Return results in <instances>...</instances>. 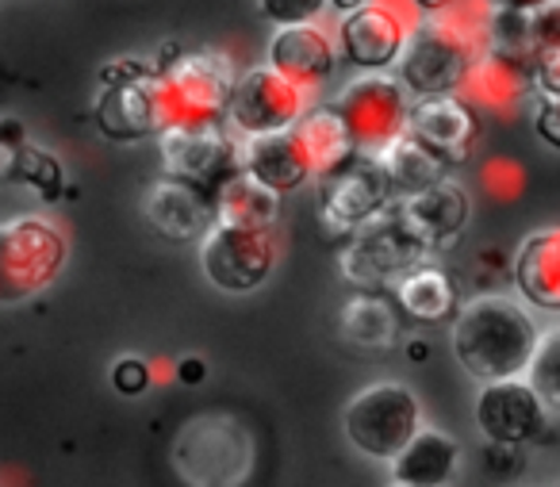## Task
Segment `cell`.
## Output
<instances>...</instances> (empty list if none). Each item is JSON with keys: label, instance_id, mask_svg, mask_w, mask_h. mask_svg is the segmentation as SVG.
<instances>
[{"label": "cell", "instance_id": "ffe728a7", "mask_svg": "<svg viewBox=\"0 0 560 487\" xmlns=\"http://www.w3.org/2000/svg\"><path fill=\"white\" fill-rule=\"evenodd\" d=\"M246 173L277 196H289L304 188L307 181H315V165L307 158L304 142H300L296 127L261 135V139H246Z\"/></svg>", "mask_w": 560, "mask_h": 487}, {"label": "cell", "instance_id": "44dd1931", "mask_svg": "<svg viewBox=\"0 0 560 487\" xmlns=\"http://www.w3.org/2000/svg\"><path fill=\"white\" fill-rule=\"evenodd\" d=\"M399 211H404L407 223L419 231V239L427 242L430 250H438V246H445V242H453L468 227L472 200H468V193L457 181H442V185L427 188V193H415V196H407V200H399Z\"/></svg>", "mask_w": 560, "mask_h": 487}, {"label": "cell", "instance_id": "603a6c76", "mask_svg": "<svg viewBox=\"0 0 560 487\" xmlns=\"http://www.w3.org/2000/svg\"><path fill=\"white\" fill-rule=\"evenodd\" d=\"M396 308L415 323H442L457 315V285L445 269L422 262L396 280Z\"/></svg>", "mask_w": 560, "mask_h": 487}, {"label": "cell", "instance_id": "d6986e66", "mask_svg": "<svg viewBox=\"0 0 560 487\" xmlns=\"http://www.w3.org/2000/svg\"><path fill=\"white\" fill-rule=\"evenodd\" d=\"M514 288L534 311L560 315V223L522 239L514 254Z\"/></svg>", "mask_w": 560, "mask_h": 487}, {"label": "cell", "instance_id": "4fadbf2b", "mask_svg": "<svg viewBox=\"0 0 560 487\" xmlns=\"http://www.w3.org/2000/svg\"><path fill=\"white\" fill-rule=\"evenodd\" d=\"M472 418L491 445L522 449L545 433L549 407L526 384V376H518V380H499V384H483L480 395H476Z\"/></svg>", "mask_w": 560, "mask_h": 487}, {"label": "cell", "instance_id": "4316f807", "mask_svg": "<svg viewBox=\"0 0 560 487\" xmlns=\"http://www.w3.org/2000/svg\"><path fill=\"white\" fill-rule=\"evenodd\" d=\"M338 326H342L346 341H353V346L388 349V346H396V338H399V308H392L384 295L361 292L342 308Z\"/></svg>", "mask_w": 560, "mask_h": 487}, {"label": "cell", "instance_id": "52a82bcc", "mask_svg": "<svg viewBox=\"0 0 560 487\" xmlns=\"http://www.w3.org/2000/svg\"><path fill=\"white\" fill-rule=\"evenodd\" d=\"M427 254L430 246L404 219L396 200L384 216H376L373 223H365L361 231L350 234V242L338 254V265H342L350 285L369 292V288H381L388 280H399L404 273H411L415 265L427 262Z\"/></svg>", "mask_w": 560, "mask_h": 487}, {"label": "cell", "instance_id": "ac0fdd59", "mask_svg": "<svg viewBox=\"0 0 560 487\" xmlns=\"http://www.w3.org/2000/svg\"><path fill=\"white\" fill-rule=\"evenodd\" d=\"M142 211H147V223L170 242H203L211 227H215V196L173 177H162L158 185H150Z\"/></svg>", "mask_w": 560, "mask_h": 487}, {"label": "cell", "instance_id": "d6a6232c", "mask_svg": "<svg viewBox=\"0 0 560 487\" xmlns=\"http://www.w3.org/2000/svg\"><path fill=\"white\" fill-rule=\"evenodd\" d=\"M529 35H534L537 55H541V50L560 47V0H552V4H545L541 12L529 16Z\"/></svg>", "mask_w": 560, "mask_h": 487}, {"label": "cell", "instance_id": "d590c367", "mask_svg": "<svg viewBox=\"0 0 560 487\" xmlns=\"http://www.w3.org/2000/svg\"><path fill=\"white\" fill-rule=\"evenodd\" d=\"M177 376L180 380H200L203 376V361H200V357H188V361H180L177 364Z\"/></svg>", "mask_w": 560, "mask_h": 487}, {"label": "cell", "instance_id": "e0dca14e", "mask_svg": "<svg viewBox=\"0 0 560 487\" xmlns=\"http://www.w3.org/2000/svg\"><path fill=\"white\" fill-rule=\"evenodd\" d=\"M457 96L468 108L480 112V116H495V119L518 116L522 104L534 96V62L488 50L465 73V81L457 85Z\"/></svg>", "mask_w": 560, "mask_h": 487}, {"label": "cell", "instance_id": "484cf974", "mask_svg": "<svg viewBox=\"0 0 560 487\" xmlns=\"http://www.w3.org/2000/svg\"><path fill=\"white\" fill-rule=\"evenodd\" d=\"M381 162H384V170H388L392 185H396L399 200H407V196H415V193H427V188L450 181V165H445L430 147H422L419 139H411V135H404L396 147L384 150Z\"/></svg>", "mask_w": 560, "mask_h": 487}, {"label": "cell", "instance_id": "ba28073f", "mask_svg": "<svg viewBox=\"0 0 560 487\" xmlns=\"http://www.w3.org/2000/svg\"><path fill=\"white\" fill-rule=\"evenodd\" d=\"M422 24L415 0H365L338 20V50L361 73H392Z\"/></svg>", "mask_w": 560, "mask_h": 487}, {"label": "cell", "instance_id": "f546056e", "mask_svg": "<svg viewBox=\"0 0 560 487\" xmlns=\"http://www.w3.org/2000/svg\"><path fill=\"white\" fill-rule=\"evenodd\" d=\"M480 181L495 200H514V196L522 193V181L526 177H522V170L511 162V158H491V162L480 170Z\"/></svg>", "mask_w": 560, "mask_h": 487}, {"label": "cell", "instance_id": "1f68e13d", "mask_svg": "<svg viewBox=\"0 0 560 487\" xmlns=\"http://www.w3.org/2000/svg\"><path fill=\"white\" fill-rule=\"evenodd\" d=\"M529 124L534 135L549 150L560 154V96H534V108H529Z\"/></svg>", "mask_w": 560, "mask_h": 487}, {"label": "cell", "instance_id": "e575fe53", "mask_svg": "<svg viewBox=\"0 0 560 487\" xmlns=\"http://www.w3.org/2000/svg\"><path fill=\"white\" fill-rule=\"evenodd\" d=\"M545 4H552V0H491V9L495 12H522V16H534V12H541Z\"/></svg>", "mask_w": 560, "mask_h": 487}, {"label": "cell", "instance_id": "3957f363", "mask_svg": "<svg viewBox=\"0 0 560 487\" xmlns=\"http://www.w3.org/2000/svg\"><path fill=\"white\" fill-rule=\"evenodd\" d=\"M234 85H238V70L226 55L188 50V55L170 58L162 70H154L165 131L226 124Z\"/></svg>", "mask_w": 560, "mask_h": 487}, {"label": "cell", "instance_id": "7402d4cb", "mask_svg": "<svg viewBox=\"0 0 560 487\" xmlns=\"http://www.w3.org/2000/svg\"><path fill=\"white\" fill-rule=\"evenodd\" d=\"M460 472V445L453 433L422 426L411 445L392 461V484L399 487H450Z\"/></svg>", "mask_w": 560, "mask_h": 487}, {"label": "cell", "instance_id": "9c48e42d", "mask_svg": "<svg viewBox=\"0 0 560 487\" xmlns=\"http://www.w3.org/2000/svg\"><path fill=\"white\" fill-rule=\"evenodd\" d=\"M158 150H162L165 177L185 181L208 196L246 173V139L231 124L165 131L158 139Z\"/></svg>", "mask_w": 560, "mask_h": 487}, {"label": "cell", "instance_id": "4dcf8cb0", "mask_svg": "<svg viewBox=\"0 0 560 487\" xmlns=\"http://www.w3.org/2000/svg\"><path fill=\"white\" fill-rule=\"evenodd\" d=\"M150 384H154V372H150V361H142V357H119L112 364V387L119 395H142Z\"/></svg>", "mask_w": 560, "mask_h": 487}, {"label": "cell", "instance_id": "5bb4252c", "mask_svg": "<svg viewBox=\"0 0 560 487\" xmlns=\"http://www.w3.org/2000/svg\"><path fill=\"white\" fill-rule=\"evenodd\" d=\"M338 27L327 20H312V24L296 27H277L269 43V66L277 73L292 81L296 89H304L307 96H319L330 85L338 70Z\"/></svg>", "mask_w": 560, "mask_h": 487}, {"label": "cell", "instance_id": "6da1fadb", "mask_svg": "<svg viewBox=\"0 0 560 487\" xmlns=\"http://www.w3.org/2000/svg\"><path fill=\"white\" fill-rule=\"evenodd\" d=\"M491 0H453L445 9L427 12L396 66L407 93L415 101L457 93L465 73L491 50Z\"/></svg>", "mask_w": 560, "mask_h": 487}, {"label": "cell", "instance_id": "8d00e7d4", "mask_svg": "<svg viewBox=\"0 0 560 487\" xmlns=\"http://www.w3.org/2000/svg\"><path fill=\"white\" fill-rule=\"evenodd\" d=\"M361 4H365V0H330V9H338L342 16H350V12L361 9Z\"/></svg>", "mask_w": 560, "mask_h": 487}, {"label": "cell", "instance_id": "5b68a950", "mask_svg": "<svg viewBox=\"0 0 560 487\" xmlns=\"http://www.w3.org/2000/svg\"><path fill=\"white\" fill-rule=\"evenodd\" d=\"M342 430L358 453L392 464L422 430V403L399 380H381V384L361 387L346 403Z\"/></svg>", "mask_w": 560, "mask_h": 487}, {"label": "cell", "instance_id": "83f0119b", "mask_svg": "<svg viewBox=\"0 0 560 487\" xmlns=\"http://www.w3.org/2000/svg\"><path fill=\"white\" fill-rule=\"evenodd\" d=\"M526 384L541 395V403L549 407V415L557 410L560 415V323L541 331L537 338V349L529 357V369H526Z\"/></svg>", "mask_w": 560, "mask_h": 487}, {"label": "cell", "instance_id": "d4e9b609", "mask_svg": "<svg viewBox=\"0 0 560 487\" xmlns=\"http://www.w3.org/2000/svg\"><path fill=\"white\" fill-rule=\"evenodd\" d=\"M296 135L315 165V181L330 177L335 170H342L346 162L358 158V147H353L346 124L335 116V108H319V104H315V108L296 124Z\"/></svg>", "mask_w": 560, "mask_h": 487}, {"label": "cell", "instance_id": "836d02e7", "mask_svg": "<svg viewBox=\"0 0 560 487\" xmlns=\"http://www.w3.org/2000/svg\"><path fill=\"white\" fill-rule=\"evenodd\" d=\"M534 96H560V47L534 58Z\"/></svg>", "mask_w": 560, "mask_h": 487}, {"label": "cell", "instance_id": "2e32d148", "mask_svg": "<svg viewBox=\"0 0 560 487\" xmlns=\"http://www.w3.org/2000/svg\"><path fill=\"white\" fill-rule=\"evenodd\" d=\"M407 135L430 147L445 165H460L472 158L476 142H480V112L468 108L457 93L442 96H419L411 104V124Z\"/></svg>", "mask_w": 560, "mask_h": 487}, {"label": "cell", "instance_id": "74e56055", "mask_svg": "<svg viewBox=\"0 0 560 487\" xmlns=\"http://www.w3.org/2000/svg\"><path fill=\"white\" fill-rule=\"evenodd\" d=\"M415 4H419V9H422V16H427V12L445 9V4H453V0H415Z\"/></svg>", "mask_w": 560, "mask_h": 487}, {"label": "cell", "instance_id": "f1b7e54d", "mask_svg": "<svg viewBox=\"0 0 560 487\" xmlns=\"http://www.w3.org/2000/svg\"><path fill=\"white\" fill-rule=\"evenodd\" d=\"M330 9V0H257V12L269 20L272 27H296L323 20Z\"/></svg>", "mask_w": 560, "mask_h": 487}, {"label": "cell", "instance_id": "f35d334b", "mask_svg": "<svg viewBox=\"0 0 560 487\" xmlns=\"http://www.w3.org/2000/svg\"><path fill=\"white\" fill-rule=\"evenodd\" d=\"M392 487H399V484H392Z\"/></svg>", "mask_w": 560, "mask_h": 487}, {"label": "cell", "instance_id": "8992f818", "mask_svg": "<svg viewBox=\"0 0 560 487\" xmlns=\"http://www.w3.org/2000/svg\"><path fill=\"white\" fill-rule=\"evenodd\" d=\"M415 96L396 73H361L335 96V116L346 124L358 154L381 158L407 135Z\"/></svg>", "mask_w": 560, "mask_h": 487}, {"label": "cell", "instance_id": "9a60e30c", "mask_svg": "<svg viewBox=\"0 0 560 487\" xmlns=\"http://www.w3.org/2000/svg\"><path fill=\"white\" fill-rule=\"evenodd\" d=\"M96 131L112 142H142L162 139V104H158L154 73H139L127 81H108L93 101Z\"/></svg>", "mask_w": 560, "mask_h": 487}, {"label": "cell", "instance_id": "7c38bea8", "mask_svg": "<svg viewBox=\"0 0 560 487\" xmlns=\"http://www.w3.org/2000/svg\"><path fill=\"white\" fill-rule=\"evenodd\" d=\"M396 200V185H392L384 162L369 154H358L342 170H335L330 177L319 181L323 219L350 234L361 231L365 223H373L376 216H384Z\"/></svg>", "mask_w": 560, "mask_h": 487}, {"label": "cell", "instance_id": "cb8c5ba5", "mask_svg": "<svg viewBox=\"0 0 560 487\" xmlns=\"http://www.w3.org/2000/svg\"><path fill=\"white\" fill-rule=\"evenodd\" d=\"M280 200L284 196L269 193L249 173H242L215 193V223L242 227V231H272L280 219Z\"/></svg>", "mask_w": 560, "mask_h": 487}, {"label": "cell", "instance_id": "7a4b0ae2", "mask_svg": "<svg viewBox=\"0 0 560 487\" xmlns=\"http://www.w3.org/2000/svg\"><path fill=\"white\" fill-rule=\"evenodd\" d=\"M537 338L534 315L506 295H476L453 318V353L480 387L526 376Z\"/></svg>", "mask_w": 560, "mask_h": 487}, {"label": "cell", "instance_id": "8fae6325", "mask_svg": "<svg viewBox=\"0 0 560 487\" xmlns=\"http://www.w3.org/2000/svg\"><path fill=\"white\" fill-rule=\"evenodd\" d=\"M272 265H277L272 231H242V227L215 223L200 242V269L219 292H257L272 277Z\"/></svg>", "mask_w": 560, "mask_h": 487}, {"label": "cell", "instance_id": "30bf717a", "mask_svg": "<svg viewBox=\"0 0 560 487\" xmlns=\"http://www.w3.org/2000/svg\"><path fill=\"white\" fill-rule=\"evenodd\" d=\"M312 108H315V101L304 89H296L284 73H277L269 62H261L238 73L226 124H231L242 139H261V135L292 131Z\"/></svg>", "mask_w": 560, "mask_h": 487}, {"label": "cell", "instance_id": "277c9868", "mask_svg": "<svg viewBox=\"0 0 560 487\" xmlns=\"http://www.w3.org/2000/svg\"><path fill=\"white\" fill-rule=\"evenodd\" d=\"M70 262V239L43 216H16L0 223V303L43 295Z\"/></svg>", "mask_w": 560, "mask_h": 487}]
</instances>
